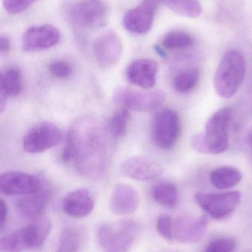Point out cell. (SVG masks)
<instances>
[{
	"mask_svg": "<svg viewBox=\"0 0 252 252\" xmlns=\"http://www.w3.org/2000/svg\"><path fill=\"white\" fill-rule=\"evenodd\" d=\"M199 80V71L189 69L178 75L173 81L175 90L180 93H188L195 88Z\"/></svg>",
	"mask_w": 252,
	"mask_h": 252,
	"instance_id": "83f0119b",
	"label": "cell"
},
{
	"mask_svg": "<svg viewBox=\"0 0 252 252\" xmlns=\"http://www.w3.org/2000/svg\"><path fill=\"white\" fill-rule=\"evenodd\" d=\"M7 210L5 203L0 199V223H2L7 218Z\"/></svg>",
	"mask_w": 252,
	"mask_h": 252,
	"instance_id": "e575fe53",
	"label": "cell"
},
{
	"mask_svg": "<svg viewBox=\"0 0 252 252\" xmlns=\"http://www.w3.org/2000/svg\"><path fill=\"white\" fill-rule=\"evenodd\" d=\"M81 238L76 229L66 228L63 229L59 238L56 252H80Z\"/></svg>",
	"mask_w": 252,
	"mask_h": 252,
	"instance_id": "484cf974",
	"label": "cell"
},
{
	"mask_svg": "<svg viewBox=\"0 0 252 252\" xmlns=\"http://www.w3.org/2000/svg\"><path fill=\"white\" fill-rule=\"evenodd\" d=\"M62 139L60 128L53 123L44 121L30 129L24 137L23 148L30 154H38L59 145Z\"/></svg>",
	"mask_w": 252,
	"mask_h": 252,
	"instance_id": "9c48e42d",
	"label": "cell"
},
{
	"mask_svg": "<svg viewBox=\"0 0 252 252\" xmlns=\"http://www.w3.org/2000/svg\"><path fill=\"white\" fill-rule=\"evenodd\" d=\"M50 234L47 223L35 220L33 223L0 239V252H22L38 248Z\"/></svg>",
	"mask_w": 252,
	"mask_h": 252,
	"instance_id": "8992f818",
	"label": "cell"
},
{
	"mask_svg": "<svg viewBox=\"0 0 252 252\" xmlns=\"http://www.w3.org/2000/svg\"><path fill=\"white\" fill-rule=\"evenodd\" d=\"M210 179L218 189H226L238 185L242 179V175L235 167L223 166L212 171Z\"/></svg>",
	"mask_w": 252,
	"mask_h": 252,
	"instance_id": "44dd1931",
	"label": "cell"
},
{
	"mask_svg": "<svg viewBox=\"0 0 252 252\" xmlns=\"http://www.w3.org/2000/svg\"><path fill=\"white\" fill-rule=\"evenodd\" d=\"M246 75V61L238 50H230L222 58L214 78V87L220 97L230 98L239 90Z\"/></svg>",
	"mask_w": 252,
	"mask_h": 252,
	"instance_id": "3957f363",
	"label": "cell"
},
{
	"mask_svg": "<svg viewBox=\"0 0 252 252\" xmlns=\"http://www.w3.org/2000/svg\"><path fill=\"white\" fill-rule=\"evenodd\" d=\"M121 170L124 176L139 181H151L162 174V167L146 157H133L123 163Z\"/></svg>",
	"mask_w": 252,
	"mask_h": 252,
	"instance_id": "2e32d148",
	"label": "cell"
},
{
	"mask_svg": "<svg viewBox=\"0 0 252 252\" xmlns=\"http://www.w3.org/2000/svg\"><path fill=\"white\" fill-rule=\"evenodd\" d=\"M51 198V192L49 188L42 185L36 192L28 194L19 200L18 207L25 216L36 217L40 216L48 205Z\"/></svg>",
	"mask_w": 252,
	"mask_h": 252,
	"instance_id": "ffe728a7",
	"label": "cell"
},
{
	"mask_svg": "<svg viewBox=\"0 0 252 252\" xmlns=\"http://www.w3.org/2000/svg\"><path fill=\"white\" fill-rule=\"evenodd\" d=\"M158 5V0H143L137 7L129 10L123 22L126 31L138 35L149 32Z\"/></svg>",
	"mask_w": 252,
	"mask_h": 252,
	"instance_id": "7c38bea8",
	"label": "cell"
},
{
	"mask_svg": "<svg viewBox=\"0 0 252 252\" xmlns=\"http://www.w3.org/2000/svg\"><path fill=\"white\" fill-rule=\"evenodd\" d=\"M197 204L215 219H222L233 213L241 199L238 191L223 193L197 192L195 195Z\"/></svg>",
	"mask_w": 252,
	"mask_h": 252,
	"instance_id": "30bf717a",
	"label": "cell"
},
{
	"mask_svg": "<svg viewBox=\"0 0 252 252\" xmlns=\"http://www.w3.org/2000/svg\"><path fill=\"white\" fill-rule=\"evenodd\" d=\"M151 196L154 201L168 208H173L177 204V188L170 182L157 184L151 189Z\"/></svg>",
	"mask_w": 252,
	"mask_h": 252,
	"instance_id": "7402d4cb",
	"label": "cell"
},
{
	"mask_svg": "<svg viewBox=\"0 0 252 252\" xmlns=\"http://www.w3.org/2000/svg\"><path fill=\"white\" fill-rule=\"evenodd\" d=\"M94 207V202L90 191L84 188L72 191L63 199V211L75 219L87 217L91 214Z\"/></svg>",
	"mask_w": 252,
	"mask_h": 252,
	"instance_id": "d6986e66",
	"label": "cell"
},
{
	"mask_svg": "<svg viewBox=\"0 0 252 252\" xmlns=\"http://www.w3.org/2000/svg\"><path fill=\"white\" fill-rule=\"evenodd\" d=\"M107 138L106 130L97 120L80 118L68 132L62 160H74L78 171L87 176H101L107 168Z\"/></svg>",
	"mask_w": 252,
	"mask_h": 252,
	"instance_id": "6da1fadb",
	"label": "cell"
},
{
	"mask_svg": "<svg viewBox=\"0 0 252 252\" xmlns=\"http://www.w3.org/2000/svg\"><path fill=\"white\" fill-rule=\"evenodd\" d=\"M161 1L172 11L186 17L196 18L202 12L198 0H161Z\"/></svg>",
	"mask_w": 252,
	"mask_h": 252,
	"instance_id": "cb8c5ba5",
	"label": "cell"
},
{
	"mask_svg": "<svg viewBox=\"0 0 252 252\" xmlns=\"http://www.w3.org/2000/svg\"><path fill=\"white\" fill-rule=\"evenodd\" d=\"M156 51L160 55V56H162V57H165L166 53L159 46H156L155 47Z\"/></svg>",
	"mask_w": 252,
	"mask_h": 252,
	"instance_id": "d590c367",
	"label": "cell"
},
{
	"mask_svg": "<svg viewBox=\"0 0 252 252\" xmlns=\"http://www.w3.org/2000/svg\"><path fill=\"white\" fill-rule=\"evenodd\" d=\"M60 40V32L51 25L29 28L22 38V50L35 52L47 50L56 45Z\"/></svg>",
	"mask_w": 252,
	"mask_h": 252,
	"instance_id": "9a60e30c",
	"label": "cell"
},
{
	"mask_svg": "<svg viewBox=\"0 0 252 252\" xmlns=\"http://www.w3.org/2000/svg\"><path fill=\"white\" fill-rule=\"evenodd\" d=\"M158 64L151 59H142L133 61L127 66L126 76L132 84L149 90L154 87L157 81Z\"/></svg>",
	"mask_w": 252,
	"mask_h": 252,
	"instance_id": "ac0fdd59",
	"label": "cell"
},
{
	"mask_svg": "<svg viewBox=\"0 0 252 252\" xmlns=\"http://www.w3.org/2000/svg\"><path fill=\"white\" fill-rule=\"evenodd\" d=\"M139 195L136 189L126 184H118L111 195L110 210L114 214L127 216L133 214L139 207Z\"/></svg>",
	"mask_w": 252,
	"mask_h": 252,
	"instance_id": "e0dca14e",
	"label": "cell"
},
{
	"mask_svg": "<svg viewBox=\"0 0 252 252\" xmlns=\"http://www.w3.org/2000/svg\"><path fill=\"white\" fill-rule=\"evenodd\" d=\"M114 100L128 110L147 113L154 112L163 104L164 94L159 90L138 91L123 88L117 90Z\"/></svg>",
	"mask_w": 252,
	"mask_h": 252,
	"instance_id": "52a82bcc",
	"label": "cell"
},
{
	"mask_svg": "<svg viewBox=\"0 0 252 252\" xmlns=\"http://www.w3.org/2000/svg\"><path fill=\"white\" fill-rule=\"evenodd\" d=\"M249 142H250V145L252 150V128L250 130V134H249Z\"/></svg>",
	"mask_w": 252,
	"mask_h": 252,
	"instance_id": "8d00e7d4",
	"label": "cell"
},
{
	"mask_svg": "<svg viewBox=\"0 0 252 252\" xmlns=\"http://www.w3.org/2000/svg\"><path fill=\"white\" fill-rule=\"evenodd\" d=\"M36 0H2L3 7L11 14H18L26 10Z\"/></svg>",
	"mask_w": 252,
	"mask_h": 252,
	"instance_id": "4dcf8cb0",
	"label": "cell"
},
{
	"mask_svg": "<svg viewBox=\"0 0 252 252\" xmlns=\"http://www.w3.org/2000/svg\"><path fill=\"white\" fill-rule=\"evenodd\" d=\"M139 231L136 222L124 220L102 225L97 239L103 252H129Z\"/></svg>",
	"mask_w": 252,
	"mask_h": 252,
	"instance_id": "277c9868",
	"label": "cell"
},
{
	"mask_svg": "<svg viewBox=\"0 0 252 252\" xmlns=\"http://www.w3.org/2000/svg\"><path fill=\"white\" fill-rule=\"evenodd\" d=\"M129 120L130 113L128 109L123 108L117 112L109 121V130L112 136L115 138L124 137L127 133Z\"/></svg>",
	"mask_w": 252,
	"mask_h": 252,
	"instance_id": "4316f807",
	"label": "cell"
},
{
	"mask_svg": "<svg viewBox=\"0 0 252 252\" xmlns=\"http://www.w3.org/2000/svg\"><path fill=\"white\" fill-rule=\"evenodd\" d=\"M232 117L230 108H223L212 115L207 121L204 133H198L192 139V145L204 154H219L229 146L227 127Z\"/></svg>",
	"mask_w": 252,
	"mask_h": 252,
	"instance_id": "7a4b0ae2",
	"label": "cell"
},
{
	"mask_svg": "<svg viewBox=\"0 0 252 252\" xmlns=\"http://www.w3.org/2000/svg\"><path fill=\"white\" fill-rule=\"evenodd\" d=\"M1 84L7 97L19 95L23 89L22 72L16 67H10L1 72Z\"/></svg>",
	"mask_w": 252,
	"mask_h": 252,
	"instance_id": "603a6c76",
	"label": "cell"
},
{
	"mask_svg": "<svg viewBox=\"0 0 252 252\" xmlns=\"http://www.w3.org/2000/svg\"><path fill=\"white\" fill-rule=\"evenodd\" d=\"M192 37L182 31H172L164 35L162 44L168 50H182L188 49L193 45Z\"/></svg>",
	"mask_w": 252,
	"mask_h": 252,
	"instance_id": "d4e9b609",
	"label": "cell"
},
{
	"mask_svg": "<svg viewBox=\"0 0 252 252\" xmlns=\"http://www.w3.org/2000/svg\"><path fill=\"white\" fill-rule=\"evenodd\" d=\"M10 41L7 37L0 35V55L5 54L10 50Z\"/></svg>",
	"mask_w": 252,
	"mask_h": 252,
	"instance_id": "d6a6232c",
	"label": "cell"
},
{
	"mask_svg": "<svg viewBox=\"0 0 252 252\" xmlns=\"http://www.w3.org/2000/svg\"><path fill=\"white\" fill-rule=\"evenodd\" d=\"M235 249V242L229 238H220L213 241L207 247L206 252H232Z\"/></svg>",
	"mask_w": 252,
	"mask_h": 252,
	"instance_id": "1f68e13d",
	"label": "cell"
},
{
	"mask_svg": "<svg viewBox=\"0 0 252 252\" xmlns=\"http://www.w3.org/2000/svg\"><path fill=\"white\" fill-rule=\"evenodd\" d=\"M180 133V120L177 112L162 109L154 117L152 125L153 139L161 149L173 148Z\"/></svg>",
	"mask_w": 252,
	"mask_h": 252,
	"instance_id": "ba28073f",
	"label": "cell"
},
{
	"mask_svg": "<svg viewBox=\"0 0 252 252\" xmlns=\"http://www.w3.org/2000/svg\"><path fill=\"white\" fill-rule=\"evenodd\" d=\"M93 51L97 64L103 69H109L116 66L121 60L124 46L118 34L106 31L96 38Z\"/></svg>",
	"mask_w": 252,
	"mask_h": 252,
	"instance_id": "8fae6325",
	"label": "cell"
},
{
	"mask_svg": "<svg viewBox=\"0 0 252 252\" xmlns=\"http://www.w3.org/2000/svg\"><path fill=\"white\" fill-rule=\"evenodd\" d=\"M39 178L21 171H7L0 174V192L5 195H28L42 187Z\"/></svg>",
	"mask_w": 252,
	"mask_h": 252,
	"instance_id": "4fadbf2b",
	"label": "cell"
},
{
	"mask_svg": "<svg viewBox=\"0 0 252 252\" xmlns=\"http://www.w3.org/2000/svg\"><path fill=\"white\" fill-rule=\"evenodd\" d=\"M50 73L57 78H68L72 73V66L64 61H56L49 66Z\"/></svg>",
	"mask_w": 252,
	"mask_h": 252,
	"instance_id": "f546056e",
	"label": "cell"
},
{
	"mask_svg": "<svg viewBox=\"0 0 252 252\" xmlns=\"http://www.w3.org/2000/svg\"><path fill=\"white\" fill-rule=\"evenodd\" d=\"M207 226L208 220L205 216H179L173 219V240L182 244H195L202 239Z\"/></svg>",
	"mask_w": 252,
	"mask_h": 252,
	"instance_id": "5bb4252c",
	"label": "cell"
},
{
	"mask_svg": "<svg viewBox=\"0 0 252 252\" xmlns=\"http://www.w3.org/2000/svg\"><path fill=\"white\" fill-rule=\"evenodd\" d=\"M7 96L6 95L4 90H3L2 84H1V72H0V113L3 112L6 106Z\"/></svg>",
	"mask_w": 252,
	"mask_h": 252,
	"instance_id": "836d02e7",
	"label": "cell"
},
{
	"mask_svg": "<svg viewBox=\"0 0 252 252\" xmlns=\"http://www.w3.org/2000/svg\"><path fill=\"white\" fill-rule=\"evenodd\" d=\"M109 10L105 0H76L67 11L69 20L83 29H96L107 24Z\"/></svg>",
	"mask_w": 252,
	"mask_h": 252,
	"instance_id": "5b68a950",
	"label": "cell"
},
{
	"mask_svg": "<svg viewBox=\"0 0 252 252\" xmlns=\"http://www.w3.org/2000/svg\"><path fill=\"white\" fill-rule=\"evenodd\" d=\"M156 228L160 236L166 241H173V219L171 216L160 215L156 222Z\"/></svg>",
	"mask_w": 252,
	"mask_h": 252,
	"instance_id": "f1b7e54d",
	"label": "cell"
}]
</instances>
